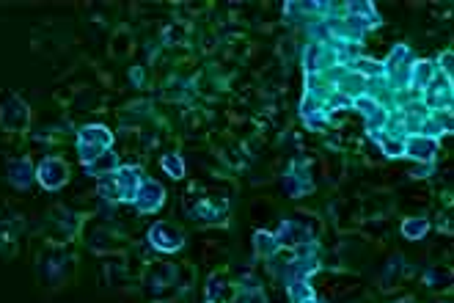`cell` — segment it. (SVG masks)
Masks as SVG:
<instances>
[{
    "instance_id": "6da1fadb",
    "label": "cell",
    "mask_w": 454,
    "mask_h": 303,
    "mask_svg": "<svg viewBox=\"0 0 454 303\" xmlns=\"http://www.w3.org/2000/svg\"><path fill=\"white\" fill-rule=\"evenodd\" d=\"M36 177H39V182H42L47 190H58V187L66 182V177H69V169H66L63 160H58V157H47V160H42Z\"/></svg>"
},
{
    "instance_id": "7a4b0ae2",
    "label": "cell",
    "mask_w": 454,
    "mask_h": 303,
    "mask_svg": "<svg viewBox=\"0 0 454 303\" xmlns=\"http://www.w3.org/2000/svg\"><path fill=\"white\" fill-rule=\"evenodd\" d=\"M135 204H138L141 212H152V210H157V207L163 204V187H160L157 182L143 180L141 182V187H138V193H135Z\"/></svg>"
},
{
    "instance_id": "3957f363",
    "label": "cell",
    "mask_w": 454,
    "mask_h": 303,
    "mask_svg": "<svg viewBox=\"0 0 454 303\" xmlns=\"http://www.w3.org/2000/svg\"><path fill=\"white\" fill-rule=\"evenodd\" d=\"M152 242H155L157 248H163V251H173V248L182 245V235H179V229H173L171 224H157V226L152 229Z\"/></svg>"
},
{
    "instance_id": "277c9868",
    "label": "cell",
    "mask_w": 454,
    "mask_h": 303,
    "mask_svg": "<svg viewBox=\"0 0 454 303\" xmlns=\"http://www.w3.org/2000/svg\"><path fill=\"white\" fill-rule=\"evenodd\" d=\"M0 121H3L8 130H19V127H25V121H28V108H25L19 100H11L8 105H3Z\"/></svg>"
},
{
    "instance_id": "5b68a950",
    "label": "cell",
    "mask_w": 454,
    "mask_h": 303,
    "mask_svg": "<svg viewBox=\"0 0 454 303\" xmlns=\"http://www.w3.org/2000/svg\"><path fill=\"white\" fill-rule=\"evenodd\" d=\"M80 146H94V149H108L111 146V132L102 124L83 127L80 130Z\"/></svg>"
},
{
    "instance_id": "8992f818",
    "label": "cell",
    "mask_w": 454,
    "mask_h": 303,
    "mask_svg": "<svg viewBox=\"0 0 454 303\" xmlns=\"http://www.w3.org/2000/svg\"><path fill=\"white\" fill-rule=\"evenodd\" d=\"M116 166H118V157H116L111 149H105L94 163H88V171L97 174V177H105V174H114Z\"/></svg>"
},
{
    "instance_id": "52a82bcc",
    "label": "cell",
    "mask_w": 454,
    "mask_h": 303,
    "mask_svg": "<svg viewBox=\"0 0 454 303\" xmlns=\"http://www.w3.org/2000/svg\"><path fill=\"white\" fill-rule=\"evenodd\" d=\"M407 155H410V157L430 160V157L435 155V143H432V141H427V138H413V141L407 143Z\"/></svg>"
},
{
    "instance_id": "ba28073f",
    "label": "cell",
    "mask_w": 454,
    "mask_h": 303,
    "mask_svg": "<svg viewBox=\"0 0 454 303\" xmlns=\"http://www.w3.org/2000/svg\"><path fill=\"white\" fill-rule=\"evenodd\" d=\"M31 180H33V171H31L28 160H17V163L11 166V182H14L17 187H25V185H31Z\"/></svg>"
},
{
    "instance_id": "9c48e42d",
    "label": "cell",
    "mask_w": 454,
    "mask_h": 303,
    "mask_svg": "<svg viewBox=\"0 0 454 303\" xmlns=\"http://www.w3.org/2000/svg\"><path fill=\"white\" fill-rule=\"evenodd\" d=\"M100 193H102L105 199L121 201V187H118V180H116V171H114V174H105V177H100Z\"/></svg>"
},
{
    "instance_id": "30bf717a",
    "label": "cell",
    "mask_w": 454,
    "mask_h": 303,
    "mask_svg": "<svg viewBox=\"0 0 454 303\" xmlns=\"http://www.w3.org/2000/svg\"><path fill=\"white\" fill-rule=\"evenodd\" d=\"M163 169L169 171L171 177H182V174H185V171H182V160H179V157H173V155L163 157Z\"/></svg>"
},
{
    "instance_id": "8fae6325",
    "label": "cell",
    "mask_w": 454,
    "mask_h": 303,
    "mask_svg": "<svg viewBox=\"0 0 454 303\" xmlns=\"http://www.w3.org/2000/svg\"><path fill=\"white\" fill-rule=\"evenodd\" d=\"M424 229H427V221H407V224H405V235H407V238L424 235Z\"/></svg>"
}]
</instances>
